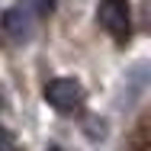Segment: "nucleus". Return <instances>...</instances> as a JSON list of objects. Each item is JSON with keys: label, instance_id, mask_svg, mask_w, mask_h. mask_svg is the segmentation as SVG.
Here are the masks:
<instances>
[{"label": "nucleus", "instance_id": "7", "mask_svg": "<svg viewBox=\"0 0 151 151\" xmlns=\"http://www.w3.org/2000/svg\"><path fill=\"white\" fill-rule=\"evenodd\" d=\"M0 103H3V100H0Z\"/></svg>", "mask_w": 151, "mask_h": 151}, {"label": "nucleus", "instance_id": "6", "mask_svg": "<svg viewBox=\"0 0 151 151\" xmlns=\"http://www.w3.org/2000/svg\"><path fill=\"white\" fill-rule=\"evenodd\" d=\"M48 151H61V148H58V145H52V148H48Z\"/></svg>", "mask_w": 151, "mask_h": 151}, {"label": "nucleus", "instance_id": "1", "mask_svg": "<svg viewBox=\"0 0 151 151\" xmlns=\"http://www.w3.org/2000/svg\"><path fill=\"white\" fill-rule=\"evenodd\" d=\"M45 100L48 106H55L58 113H74L84 103V87L74 77H55L45 84Z\"/></svg>", "mask_w": 151, "mask_h": 151}, {"label": "nucleus", "instance_id": "5", "mask_svg": "<svg viewBox=\"0 0 151 151\" xmlns=\"http://www.w3.org/2000/svg\"><path fill=\"white\" fill-rule=\"evenodd\" d=\"M35 10L39 13H52L55 10V0H35Z\"/></svg>", "mask_w": 151, "mask_h": 151}, {"label": "nucleus", "instance_id": "3", "mask_svg": "<svg viewBox=\"0 0 151 151\" xmlns=\"http://www.w3.org/2000/svg\"><path fill=\"white\" fill-rule=\"evenodd\" d=\"M0 32H3L6 39H13V42H26V39L32 35V16H29V10L10 6V10L0 16Z\"/></svg>", "mask_w": 151, "mask_h": 151}, {"label": "nucleus", "instance_id": "4", "mask_svg": "<svg viewBox=\"0 0 151 151\" xmlns=\"http://www.w3.org/2000/svg\"><path fill=\"white\" fill-rule=\"evenodd\" d=\"M0 151H19V145H16V138L0 125Z\"/></svg>", "mask_w": 151, "mask_h": 151}, {"label": "nucleus", "instance_id": "2", "mask_svg": "<svg viewBox=\"0 0 151 151\" xmlns=\"http://www.w3.org/2000/svg\"><path fill=\"white\" fill-rule=\"evenodd\" d=\"M96 19H100V26L109 32L113 39L125 42L129 29H132V23H129V0H100Z\"/></svg>", "mask_w": 151, "mask_h": 151}]
</instances>
